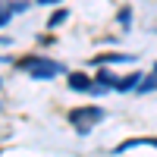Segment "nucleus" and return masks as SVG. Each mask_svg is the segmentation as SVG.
<instances>
[{
  "instance_id": "f257e3e1",
  "label": "nucleus",
  "mask_w": 157,
  "mask_h": 157,
  "mask_svg": "<svg viewBox=\"0 0 157 157\" xmlns=\"http://www.w3.org/2000/svg\"><path fill=\"white\" fill-rule=\"evenodd\" d=\"M19 66L29 72L32 78H54V75L63 72V66L57 60H44V57H29V60H22Z\"/></svg>"
},
{
  "instance_id": "f03ea898",
  "label": "nucleus",
  "mask_w": 157,
  "mask_h": 157,
  "mask_svg": "<svg viewBox=\"0 0 157 157\" xmlns=\"http://www.w3.org/2000/svg\"><path fill=\"white\" fill-rule=\"evenodd\" d=\"M101 120H104V110L101 107H78V110L69 113V123L78 129V135H88V129L94 123H101Z\"/></svg>"
},
{
  "instance_id": "7ed1b4c3",
  "label": "nucleus",
  "mask_w": 157,
  "mask_h": 157,
  "mask_svg": "<svg viewBox=\"0 0 157 157\" xmlns=\"http://www.w3.org/2000/svg\"><path fill=\"white\" fill-rule=\"evenodd\" d=\"M69 88H72V91H91L94 82H91L85 72H69Z\"/></svg>"
},
{
  "instance_id": "20e7f679",
  "label": "nucleus",
  "mask_w": 157,
  "mask_h": 157,
  "mask_svg": "<svg viewBox=\"0 0 157 157\" xmlns=\"http://www.w3.org/2000/svg\"><path fill=\"white\" fill-rule=\"evenodd\" d=\"M135 57H126V54H104V57H94L91 63H98V66H107V63H129Z\"/></svg>"
},
{
  "instance_id": "39448f33",
  "label": "nucleus",
  "mask_w": 157,
  "mask_h": 157,
  "mask_svg": "<svg viewBox=\"0 0 157 157\" xmlns=\"http://www.w3.org/2000/svg\"><path fill=\"white\" fill-rule=\"evenodd\" d=\"M138 85H141V75H138V72H132V75L120 78V85H116V88H120V91H129V88H138Z\"/></svg>"
},
{
  "instance_id": "423d86ee",
  "label": "nucleus",
  "mask_w": 157,
  "mask_h": 157,
  "mask_svg": "<svg viewBox=\"0 0 157 157\" xmlns=\"http://www.w3.org/2000/svg\"><path fill=\"white\" fill-rule=\"evenodd\" d=\"M98 85H104V88L113 85V88H116V85H120V78H116L113 72H107V69H101V72H98Z\"/></svg>"
},
{
  "instance_id": "0eeeda50",
  "label": "nucleus",
  "mask_w": 157,
  "mask_h": 157,
  "mask_svg": "<svg viewBox=\"0 0 157 157\" xmlns=\"http://www.w3.org/2000/svg\"><path fill=\"white\" fill-rule=\"evenodd\" d=\"M154 88H157V72H154V75H148V78H141V85H138L141 94H145V91H154Z\"/></svg>"
},
{
  "instance_id": "6e6552de",
  "label": "nucleus",
  "mask_w": 157,
  "mask_h": 157,
  "mask_svg": "<svg viewBox=\"0 0 157 157\" xmlns=\"http://www.w3.org/2000/svg\"><path fill=\"white\" fill-rule=\"evenodd\" d=\"M63 22H66V10H60V13H54V16H50V29H57V25H63Z\"/></svg>"
},
{
  "instance_id": "1a4fd4ad",
  "label": "nucleus",
  "mask_w": 157,
  "mask_h": 157,
  "mask_svg": "<svg viewBox=\"0 0 157 157\" xmlns=\"http://www.w3.org/2000/svg\"><path fill=\"white\" fill-rule=\"evenodd\" d=\"M10 13H13L10 6H0V25H6V22H10Z\"/></svg>"
},
{
  "instance_id": "9d476101",
  "label": "nucleus",
  "mask_w": 157,
  "mask_h": 157,
  "mask_svg": "<svg viewBox=\"0 0 157 157\" xmlns=\"http://www.w3.org/2000/svg\"><path fill=\"white\" fill-rule=\"evenodd\" d=\"M38 3H60V0H38Z\"/></svg>"
},
{
  "instance_id": "9b49d317",
  "label": "nucleus",
  "mask_w": 157,
  "mask_h": 157,
  "mask_svg": "<svg viewBox=\"0 0 157 157\" xmlns=\"http://www.w3.org/2000/svg\"><path fill=\"white\" fill-rule=\"evenodd\" d=\"M154 72H157V66H154Z\"/></svg>"
}]
</instances>
